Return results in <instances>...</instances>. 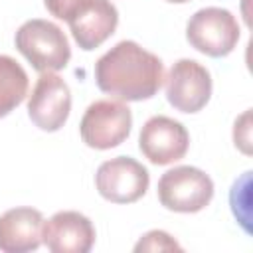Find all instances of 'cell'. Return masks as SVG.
<instances>
[{
    "label": "cell",
    "mask_w": 253,
    "mask_h": 253,
    "mask_svg": "<svg viewBox=\"0 0 253 253\" xmlns=\"http://www.w3.org/2000/svg\"><path fill=\"white\" fill-rule=\"evenodd\" d=\"M164 65L158 55L132 40H123L95 63L97 87L121 101H144L158 93Z\"/></svg>",
    "instance_id": "1"
},
{
    "label": "cell",
    "mask_w": 253,
    "mask_h": 253,
    "mask_svg": "<svg viewBox=\"0 0 253 253\" xmlns=\"http://www.w3.org/2000/svg\"><path fill=\"white\" fill-rule=\"evenodd\" d=\"M14 43L40 73H55L71 59V47L63 30L49 20L32 18L24 22L16 32Z\"/></svg>",
    "instance_id": "2"
},
{
    "label": "cell",
    "mask_w": 253,
    "mask_h": 253,
    "mask_svg": "<svg viewBox=\"0 0 253 253\" xmlns=\"http://www.w3.org/2000/svg\"><path fill=\"white\" fill-rule=\"evenodd\" d=\"M130 126L132 113L128 105L115 99H99L85 109L79 134L89 148L109 150L128 138Z\"/></svg>",
    "instance_id": "3"
},
{
    "label": "cell",
    "mask_w": 253,
    "mask_h": 253,
    "mask_svg": "<svg viewBox=\"0 0 253 253\" xmlns=\"http://www.w3.org/2000/svg\"><path fill=\"white\" fill-rule=\"evenodd\" d=\"M213 198L211 178L196 166H176L166 170L158 180L160 204L178 213H196Z\"/></svg>",
    "instance_id": "4"
},
{
    "label": "cell",
    "mask_w": 253,
    "mask_h": 253,
    "mask_svg": "<svg viewBox=\"0 0 253 253\" xmlns=\"http://www.w3.org/2000/svg\"><path fill=\"white\" fill-rule=\"evenodd\" d=\"M239 24L235 16L217 6L198 10L186 26V38L194 49L210 57H223L231 53L239 42Z\"/></svg>",
    "instance_id": "5"
},
{
    "label": "cell",
    "mask_w": 253,
    "mask_h": 253,
    "mask_svg": "<svg viewBox=\"0 0 253 253\" xmlns=\"http://www.w3.org/2000/svg\"><path fill=\"white\" fill-rule=\"evenodd\" d=\"M150 184L148 170L130 156L105 160L95 172L97 192L113 204H132L140 200Z\"/></svg>",
    "instance_id": "6"
},
{
    "label": "cell",
    "mask_w": 253,
    "mask_h": 253,
    "mask_svg": "<svg viewBox=\"0 0 253 253\" xmlns=\"http://www.w3.org/2000/svg\"><path fill=\"white\" fill-rule=\"evenodd\" d=\"M164 81L166 99L180 113H198L211 97V75L196 59H178Z\"/></svg>",
    "instance_id": "7"
},
{
    "label": "cell",
    "mask_w": 253,
    "mask_h": 253,
    "mask_svg": "<svg viewBox=\"0 0 253 253\" xmlns=\"http://www.w3.org/2000/svg\"><path fill=\"white\" fill-rule=\"evenodd\" d=\"M190 146V134L180 121L166 115L150 117L138 134V148L144 158L156 166L178 162L186 156Z\"/></svg>",
    "instance_id": "8"
},
{
    "label": "cell",
    "mask_w": 253,
    "mask_h": 253,
    "mask_svg": "<svg viewBox=\"0 0 253 253\" xmlns=\"http://www.w3.org/2000/svg\"><path fill=\"white\" fill-rule=\"evenodd\" d=\"M71 111L69 85L57 73H42L28 99V117L32 123L45 130H59Z\"/></svg>",
    "instance_id": "9"
},
{
    "label": "cell",
    "mask_w": 253,
    "mask_h": 253,
    "mask_svg": "<svg viewBox=\"0 0 253 253\" xmlns=\"http://www.w3.org/2000/svg\"><path fill=\"white\" fill-rule=\"evenodd\" d=\"M42 243L53 253H87L95 243L93 221L73 210L57 211L43 221Z\"/></svg>",
    "instance_id": "10"
},
{
    "label": "cell",
    "mask_w": 253,
    "mask_h": 253,
    "mask_svg": "<svg viewBox=\"0 0 253 253\" xmlns=\"http://www.w3.org/2000/svg\"><path fill=\"white\" fill-rule=\"evenodd\" d=\"M77 45L85 51L107 42L119 24V12L111 0H85L67 20Z\"/></svg>",
    "instance_id": "11"
},
{
    "label": "cell",
    "mask_w": 253,
    "mask_h": 253,
    "mask_svg": "<svg viewBox=\"0 0 253 253\" xmlns=\"http://www.w3.org/2000/svg\"><path fill=\"white\" fill-rule=\"evenodd\" d=\"M43 215L34 208H12L0 215V251L28 253L42 245Z\"/></svg>",
    "instance_id": "12"
},
{
    "label": "cell",
    "mask_w": 253,
    "mask_h": 253,
    "mask_svg": "<svg viewBox=\"0 0 253 253\" xmlns=\"http://www.w3.org/2000/svg\"><path fill=\"white\" fill-rule=\"evenodd\" d=\"M28 73L10 55H0V119L10 115L28 95Z\"/></svg>",
    "instance_id": "13"
},
{
    "label": "cell",
    "mask_w": 253,
    "mask_h": 253,
    "mask_svg": "<svg viewBox=\"0 0 253 253\" xmlns=\"http://www.w3.org/2000/svg\"><path fill=\"white\" fill-rule=\"evenodd\" d=\"M180 243L166 231L162 229H152L148 233H144L138 243L134 245V251L140 253V251H180Z\"/></svg>",
    "instance_id": "14"
},
{
    "label": "cell",
    "mask_w": 253,
    "mask_h": 253,
    "mask_svg": "<svg viewBox=\"0 0 253 253\" xmlns=\"http://www.w3.org/2000/svg\"><path fill=\"white\" fill-rule=\"evenodd\" d=\"M251 113L245 111L233 125V142L243 154H251Z\"/></svg>",
    "instance_id": "15"
},
{
    "label": "cell",
    "mask_w": 253,
    "mask_h": 253,
    "mask_svg": "<svg viewBox=\"0 0 253 253\" xmlns=\"http://www.w3.org/2000/svg\"><path fill=\"white\" fill-rule=\"evenodd\" d=\"M83 2H85V0H43L47 12H49L51 16H55L57 20H65V22L71 18V14H73Z\"/></svg>",
    "instance_id": "16"
},
{
    "label": "cell",
    "mask_w": 253,
    "mask_h": 253,
    "mask_svg": "<svg viewBox=\"0 0 253 253\" xmlns=\"http://www.w3.org/2000/svg\"><path fill=\"white\" fill-rule=\"evenodd\" d=\"M166 2H172V4H184V2H190V0H166Z\"/></svg>",
    "instance_id": "17"
}]
</instances>
